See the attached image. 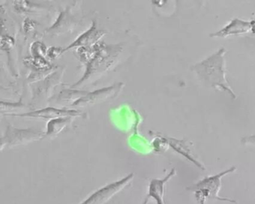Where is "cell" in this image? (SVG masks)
<instances>
[{
  "label": "cell",
  "mask_w": 255,
  "mask_h": 204,
  "mask_svg": "<svg viewBox=\"0 0 255 204\" xmlns=\"http://www.w3.org/2000/svg\"><path fill=\"white\" fill-rule=\"evenodd\" d=\"M225 48L219 49L207 59L195 64L192 70L204 83L214 89L227 92L236 99L237 96L227 80L225 74Z\"/></svg>",
  "instance_id": "6da1fadb"
},
{
  "label": "cell",
  "mask_w": 255,
  "mask_h": 204,
  "mask_svg": "<svg viewBox=\"0 0 255 204\" xmlns=\"http://www.w3.org/2000/svg\"><path fill=\"white\" fill-rule=\"evenodd\" d=\"M236 169V167H231L219 174L209 176L188 188V189L195 192V198L200 204H204L207 199H216L234 203L235 201L232 200L220 198L219 196V192L222 186V177L234 172Z\"/></svg>",
  "instance_id": "7a4b0ae2"
},
{
  "label": "cell",
  "mask_w": 255,
  "mask_h": 204,
  "mask_svg": "<svg viewBox=\"0 0 255 204\" xmlns=\"http://www.w3.org/2000/svg\"><path fill=\"white\" fill-rule=\"evenodd\" d=\"M134 174H130L127 177H124L122 180H117L107 185L104 187L98 189L96 192L90 195L87 199L80 204H104L110 201L116 194L120 192L122 189H125L128 185L129 184Z\"/></svg>",
  "instance_id": "3957f363"
},
{
  "label": "cell",
  "mask_w": 255,
  "mask_h": 204,
  "mask_svg": "<svg viewBox=\"0 0 255 204\" xmlns=\"http://www.w3.org/2000/svg\"><path fill=\"white\" fill-rule=\"evenodd\" d=\"M176 170L173 168L164 178L153 179L149 184L148 192L142 204H147L150 199H153L156 204H165L164 195L166 183L175 175Z\"/></svg>",
  "instance_id": "277c9868"
},
{
  "label": "cell",
  "mask_w": 255,
  "mask_h": 204,
  "mask_svg": "<svg viewBox=\"0 0 255 204\" xmlns=\"http://www.w3.org/2000/svg\"><path fill=\"white\" fill-rule=\"evenodd\" d=\"M254 22L246 21L239 18H234L221 30L211 34V37L225 38L231 35H240L250 32L253 28Z\"/></svg>",
  "instance_id": "5b68a950"
},
{
  "label": "cell",
  "mask_w": 255,
  "mask_h": 204,
  "mask_svg": "<svg viewBox=\"0 0 255 204\" xmlns=\"http://www.w3.org/2000/svg\"><path fill=\"white\" fill-rule=\"evenodd\" d=\"M120 86H112V87L107 88V89H101V90L96 91L93 93L89 94L86 96L85 98L79 100L74 104V105H89V104L95 103L104 100H107V98H112V96L116 95V92H119Z\"/></svg>",
  "instance_id": "8992f818"
},
{
  "label": "cell",
  "mask_w": 255,
  "mask_h": 204,
  "mask_svg": "<svg viewBox=\"0 0 255 204\" xmlns=\"http://www.w3.org/2000/svg\"><path fill=\"white\" fill-rule=\"evenodd\" d=\"M78 114L76 111H65V110L56 109V108H48L46 109L40 110L35 112L28 113L22 116L29 117H43V118H51L56 117H66V116L75 115Z\"/></svg>",
  "instance_id": "52a82bcc"
},
{
  "label": "cell",
  "mask_w": 255,
  "mask_h": 204,
  "mask_svg": "<svg viewBox=\"0 0 255 204\" xmlns=\"http://www.w3.org/2000/svg\"><path fill=\"white\" fill-rule=\"evenodd\" d=\"M169 144L171 146V147H172L175 151H177V153L184 156L188 160L195 164L198 168L204 170V166H203L199 162H198L194 156H192L189 147H187L186 144L183 143V141H179V140L172 139V138H171V139H170Z\"/></svg>",
  "instance_id": "ba28073f"
},
{
  "label": "cell",
  "mask_w": 255,
  "mask_h": 204,
  "mask_svg": "<svg viewBox=\"0 0 255 204\" xmlns=\"http://www.w3.org/2000/svg\"><path fill=\"white\" fill-rule=\"evenodd\" d=\"M243 141L244 143L255 144V135H251V136L247 137V138H245Z\"/></svg>",
  "instance_id": "9c48e42d"
}]
</instances>
